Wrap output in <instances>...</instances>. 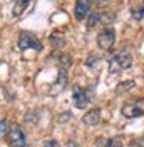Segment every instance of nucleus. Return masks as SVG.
Masks as SVG:
<instances>
[{
    "label": "nucleus",
    "instance_id": "obj_1",
    "mask_svg": "<svg viewBox=\"0 0 144 147\" xmlns=\"http://www.w3.org/2000/svg\"><path fill=\"white\" fill-rule=\"evenodd\" d=\"M131 64H132V55L127 49H124V50L117 52L116 55H112L109 59V72L117 74L121 70H124V69H129Z\"/></svg>",
    "mask_w": 144,
    "mask_h": 147
},
{
    "label": "nucleus",
    "instance_id": "obj_2",
    "mask_svg": "<svg viewBox=\"0 0 144 147\" xmlns=\"http://www.w3.org/2000/svg\"><path fill=\"white\" fill-rule=\"evenodd\" d=\"M7 142H9L12 147H29L27 144V137L24 134V130L20 129L18 124H12L9 125V130H7Z\"/></svg>",
    "mask_w": 144,
    "mask_h": 147
},
{
    "label": "nucleus",
    "instance_id": "obj_3",
    "mask_svg": "<svg viewBox=\"0 0 144 147\" xmlns=\"http://www.w3.org/2000/svg\"><path fill=\"white\" fill-rule=\"evenodd\" d=\"M121 112H122V115L127 117V119L143 117V115H144V97L124 104V105H122V109H121Z\"/></svg>",
    "mask_w": 144,
    "mask_h": 147
},
{
    "label": "nucleus",
    "instance_id": "obj_4",
    "mask_svg": "<svg viewBox=\"0 0 144 147\" xmlns=\"http://www.w3.org/2000/svg\"><path fill=\"white\" fill-rule=\"evenodd\" d=\"M72 99H74V105L77 109H86L87 104L90 102V95L86 89H82L81 85H74L72 87Z\"/></svg>",
    "mask_w": 144,
    "mask_h": 147
},
{
    "label": "nucleus",
    "instance_id": "obj_5",
    "mask_svg": "<svg viewBox=\"0 0 144 147\" xmlns=\"http://www.w3.org/2000/svg\"><path fill=\"white\" fill-rule=\"evenodd\" d=\"M18 47L20 50H27V49H34V50H42V45L40 42L37 40L34 34H29V32H22L20 37H18Z\"/></svg>",
    "mask_w": 144,
    "mask_h": 147
},
{
    "label": "nucleus",
    "instance_id": "obj_6",
    "mask_svg": "<svg viewBox=\"0 0 144 147\" xmlns=\"http://www.w3.org/2000/svg\"><path fill=\"white\" fill-rule=\"evenodd\" d=\"M114 42H116V34H114L112 28H104L99 35H97V45L102 50L111 49V47L114 45Z\"/></svg>",
    "mask_w": 144,
    "mask_h": 147
},
{
    "label": "nucleus",
    "instance_id": "obj_7",
    "mask_svg": "<svg viewBox=\"0 0 144 147\" xmlns=\"http://www.w3.org/2000/svg\"><path fill=\"white\" fill-rule=\"evenodd\" d=\"M89 10H90V2L79 0V2H75V7H74V15H75V18H77V20H82V18L89 13Z\"/></svg>",
    "mask_w": 144,
    "mask_h": 147
},
{
    "label": "nucleus",
    "instance_id": "obj_8",
    "mask_svg": "<svg viewBox=\"0 0 144 147\" xmlns=\"http://www.w3.org/2000/svg\"><path fill=\"white\" fill-rule=\"evenodd\" d=\"M101 120V109L99 107H94V109H90L84 117H82V122L86 124V125H96V124H99Z\"/></svg>",
    "mask_w": 144,
    "mask_h": 147
},
{
    "label": "nucleus",
    "instance_id": "obj_9",
    "mask_svg": "<svg viewBox=\"0 0 144 147\" xmlns=\"http://www.w3.org/2000/svg\"><path fill=\"white\" fill-rule=\"evenodd\" d=\"M97 147H122V139L121 137H112V139H104L99 137L96 142Z\"/></svg>",
    "mask_w": 144,
    "mask_h": 147
},
{
    "label": "nucleus",
    "instance_id": "obj_10",
    "mask_svg": "<svg viewBox=\"0 0 144 147\" xmlns=\"http://www.w3.org/2000/svg\"><path fill=\"white\" fill-rule=\"evenodd\" d=\"M30 7V2L29 0H24V2H15L14 5V17H20L25 10Z\"/></svg>",
    "mask_w": 144,
    "mask_h": 147
},
{
    "label": "nucleus",
    "instance_id": "obj_11",
    "mask_svg": "<svg viewBox=\"0 0 144 147\" xmlns=\"http://www.w3.org/2000/svg\"><path fill=\"white\" fill-rule=\"evenodd\" d=\"M49 38H50V44H52L55 49H60V47L65 45V38L60 35V32H54V34L49 37Z\"/></svg>",
    "mask_w": 144,
    "mask_h": 147
},
{
    "label": "nucleus",
    "instance_id": "obj_12",
    "mask_svg": "<svg viewBox=\"0 0 144 147\" xmlns=\"http://www.w3.org/2000/svg\"><path fill=\"white\" fill-rule=\"evenodd\" d=\"M134 85H136L134 80H126V82H121V84L116 87V95H121V94H124V92L131 90Z\"/></svg>",
    "mask_w": 144,
    "mask_h": 147
},
{
    "label": "nucleus",
    "instance_id": "obj_13",
    "mask_svg": "<svg viewBox=\"0 0 144 147\" xmlns=\"http://www.w3.org/2000/svg\"><path fill=\"white\" fill-rule=\"evenodd\" d=\"M131 17H132V20H143L144 18V3H139V5H136L134 9L131 10Z\"/></svg>",
    "mask_w": 144,
    "mask_h": 147
},
{
    "label": "nucleus",
    "instance_id": "obj_14",
    "mask_svg": "<svg viewBox=\"0 0 144 147\" xmlns=\"http://www.w3.org/2000/svg\"><path fill=\"white\" fill-rule=\"evenodd\" d=\"M99 24H101V13H90L89 20H87V28L92 30L94 27H97Z\"/></svg>",
    "mask_w": 144,
    "mask_h": 147
},
{
    "label": "nucleus",
    "instance_id": "obj_15",
    "mask_svg": "<svg viewBox=\"0 0 144 147\" xmlns=\"http://www.w3.org/2000/svg\"><path fill=\"white\" fill-rule=\"evenodd\" d=\"M7 130H9V124H7V120L5 119H2L0 120V136H5Z\"/></svg>",
    "mask_w": 144,
    "mask_h": 147
},
{
    "label": "nucleus",
    "instance_id": "obj_16",
    "mask_svg": "<svg viewBox=\"0 0 144 147\" xmlns=\"http://www.w3.org/2000/svg\"><path fill=\"white\" fill-rule=\"evenodd\" d=\"M72 117L71 112H62V115H59L57 117V122H65V120H69Z\"/></svg>",
    "mask_w": 144,
    "mask_h": 147
},
{
    "label": "nucleus",
    "instance_id": "obj_17",
    "mask_svg": "<svg viewBox=\"0 0 144 147\" xmlns=\"http://www.w3.org/2000/svg\"><path fill=\"white\" fill-rule=\"evenodd\" d=\"M44 147H60V146H59L57 140H47V142L44 144Z\"/></svg>",
    "mask_w": 144,
    "mask_h": 147
},
{
    "label": "nucleus",
    "instance_id": "obj_18",
    "mask_svg": "<svg viewBox=\"0 0 144 147\" xmlns=\"http://www.w3.org/2000/svg\"><path fill=\"white\" fill-rule=\"evenodd\" d=\"M67 147H77V146H75L74 140H69V142H67Z\"/></svg>",
    "mask_w": 144,
    "mask_h": 147
}]
</instances>
